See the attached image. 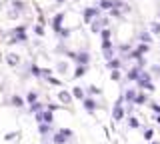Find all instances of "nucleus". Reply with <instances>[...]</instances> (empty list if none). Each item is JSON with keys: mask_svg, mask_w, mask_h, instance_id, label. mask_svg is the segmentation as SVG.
I'll use <instances>...</instances> for the list:
<instances>
[{"mask_svg": "<svg viewBox=\"0 0 160 144\" xmlns=\"http://www.w3.org/2000/svg\"><path fill=\"white\" fill-rule=\"evenodd\" d=\"M96 6L100 10H110V8H112V0H98Z\"/></svg>", "mask_w": 160, "mask_h": 144, "instance_id": "393cba45", "label": "nucleus"}, {"mask_svg": "<svg viewBox=\"0 0 160 144\" xmlns=\"http://www.w3.org/2000/svg\"><path fill=\"white\" fill-rule=\"evenodd\" d=\"M40 110H44V102H40V100L28 106V112H30V114H36V112H40Z\"/></svg>", "mask_w": 160, "mask_h": 144, "instance_id": "4be33fe9", "label": "nucleus"}, {"mask_svg": "<svg viewBox=\"0 0 160 144\" xmlns=\"http://www.w3.org/2000/svg\"><path fill=\"white\" fill-rule=\"evenodd\" d=\"M4 60H6V64H8L10 68H18V66H20V62H22V56H20L18 52H8Z\"/></svg>", "mask_w": 160, "mask_h": 144, "instance_id": "6e6552de", "label": "nucleus"}, {"mask_svg": "<svg viewBox=\"0 0 160 144\" xmlns=\"http://www.w3.org/2000/svg\"><path fill=\"white\" fill-rule=\"evenodd\" d=\"M118 50L122 52V54H128L130 50H132V46H130V44H120V46H118Z\"/></svg>", "mask_w": 160, "mask_h": 144, "instance_id": "f704fd0d", "label": "nucleus"}, {"mask_svg": "<svg viewBox=\"0 0 160 144\" xmlns=\"http://www.w3.org/2000/svg\"><path fill=\"white\" fill-rule=\"evenodd\" d=\"M44 108L50 110V112H54V110H58V108H60V104H44Z\"/></svg>", "mask_w": 160, "mask_h": 144, "instance_id": "a19ab883", "label": "nucleus"}, {"mask_svg": "<svg viewBox=\"0 0 160 144\" xmlns=\"http://www.w3.org/2000/svg\"><path fill=\"white\" fill-rule=\"evenodd\" d=\"M82 106H84V110H86V112L94 114V112H96V108H100V104L96 102V98H94V96H86L82 100Z\"/></svg>", "mask_w": 160, "mask_h": 144, "instance_id": "423d86ee", "label": "nucleus"}, {"mask_svg": "<svg viewBox=\"0 0 160 144\" xmlns=\"http://www.w3.org/2000/svg\"><path fill=\"white\" fill-rule=\"evenodd\" d=\"M72 136H74V132L70 128H60V130L52 134V144H66Z\"/></svg>", "mask_w": 160, "mask_h": 144, "instance_id": "f03ea898", "label": "nucleus"}, {"mask_svg": "<svg viewBox=\"0 0 160 144\" xmlns=\"http://www.w3.org/2000/svg\"><path fill=\"white\" fill-rule=\"evenodd\" d=\"M52 132V124H38V134L40 136H48V134Z\"/></svg>", "mask_w": 160, "mask_h": 144, "instance_id": "6ab92c4d", "label": "nucleus"}, {"mask_svg": "<svg viewBox=\"0 0 160 144\" xmlns=\"http://www.w3.org/2000/svg\"><path fill=\"white\" fill-rule=\"evenodd\" d=\"M110 16H114V18H120V16H122V10H118V8H110Z\"/></svg>", "mask_w": 160, "mask_h": 144, "instance_id": "58836bf2", "label": "nucleus"}, {"mask_svg": "<svg viewBox=\"0 0 160 144\" xmlns=\"http://www.w3.org/2000/svg\"><path fill=\"white\" fill-rule=\"evenodd\" d=\"M108 26H110V18L108 16H98V18H94V20L90 22V32L100 34L102 28H108Z\"/></svg>", "mask_w": 160, "mask_h": 144, "instance_id": "7ed1b4c3", "label": "nucleus"}, {"mask_svg": "<svg viewBox=\"0 0 160 144\" xmlns=\"http://www.w3.org/2000/svg\"><path fill=\"white\" fill-rule=\"evenodd\" d=\"M64 16H66V14H64V12H58V14H54V16L50 18V26H52V30H54V32H58L60 28H62Z\"/></svg>", "mask_w": 160, "mask_h": 144, "instance_id": "1a4fd4ad", "label": "nucleus"}, {"mask_svg": "<svg viewBox=\"0 0 160 144\" xmlns=\"http://www.w3.org/2000/svg\"><path fill=\"white\" fill-rule=\"evenodd\" d=\"M56 2H58V4H62V2H66V0H56Z\"/></svg>", "mask_w": 160, "mask_h": 144, "instance_id": "49530a36", "label": "nucleus"}, {"mask_svg": "<svg viewBox=\"0 0 160 144\" xmlns=\"http://www.w3.org/2000/svg\"><path fill=\"white\" fill-rule=\"evenodd\" d=\"M142 90H146V92H154L156 88H154V84H152V82H148V84H144V86H142Z\"/></svg>", "mask_w": 160, "mask_h": 144, "instance_id": "79ce46f5", "label": "nucleus"}, {"mask_svg": "<svg viewBox=\"0 0 160 144\" xmlns=\"http://www.w3.org/2000/svg\"><path fill=\"white\" fill-rule=\"evenodd\" d=\"M112 48H114L112 40H102V52H104V50H112Z\"/></svg>", "mask_w": 160, "mask_h": 144, "instance_id": "72a5a7b5", "label": "nucleus"}, {"mask_svg": "<svg viewBox=\"0 0 160 144\" xmlns=\"http://www.w3.org/2000/svg\"><path fill=\"white\" fill-rule=\"evenodd\" d=\"M136 82H138V86L142 88L144 84L152 82V74H150V72H144V70H142V72H140V76H138V80H136Z\"/></svg>", "mask_w": 160, "mask_h": 144, "instance_id": "dca6fc26", "label": "nucleus"}, {"mask_svg": "<svg viewBox=\"0 0 160 144\" xmlns=\"http://www.w3.org/2000/svg\"><path fill=\"white\" fill-rule=\"evenodd\" d=\"M34 34H36V36H44V26L42 24H36V26H34Z\"/></svg>", "mask_w": 160, "mask_h": 144, "instance_id": "e433bc0d", "label": "nucleus"}, {"mask_svg": "<svg viewBox=\"0 0 160 144\" xmlns=\"http://www.w3.org/2000/svg\"><path fill=\"white\" fill-rule=\"evenodd\" d=\"M138 38H140V42H142V44H150V42H152V34H150V32H144V30L140 32Z\"/></svg>", "mask_w": 160, "mask_h": 144, "instance_id": "a878e982", "label": "nucleus"}, {"mask_svg": "<svg viewBox=\"0 0 160 144\" xmlns=\"http://www.w3.org/2000/svg\"><path fill=\"white\" fill-rule=\"evenodd\" d=\"M100 36H102V40H110V36H112L110 28H102V30H100Z\"/></svg>", "mask_w": 160, "mask_h": 144, "instance_id": "473e14b6", "label": "nucleus"}, {"mask_svg": "<svg viewBox=\"0 0 160 144\" xmlns=\"http://www.w3.org/2000/svg\"><path fill=\"white\" fill-rule=\"evenodd\" d=\"M16 136H18V132H8L6 136H4V140H14Z\"/></svg>", "mask_w": 160, "mask_h": 144, "instance_id": "c03bdc74", "label": "nucleus"}, {"mask_svg": "<svg viewBox=\"0 0 160 144\" xmlns=\"http://www.w3.org/2000/svg\"><path fill=\"white\" fill-rule=\"evenodd\" d=\"M70 94H72V98H76V100H84V98H86V92H84L82 86H74L72 90H70Z\"/></svg>", "mask_w": 160, "mask_h": 144, "instance_id": "2eb2a0df", "label": "nucleus"}, {"mask_svg": "<svg viewBox=\"0 0 160 144\" xmlns=\"http://www.w3.org/2000/svg\"><path fill=\"white\" fill-rule=\"evenodd\" d=\"M138 126H140L138 118L136 116H128V128H138Z\"/></svg>", "mask_w": 160, "mask_h": 144, "instance_id": "c756f323", "label": "nucleus"}, {"mask_svg": "<svg viewBox=\"0 0 160 144\" xmlns=\"http://www.w3.org/2000/svg\"><path fill=\"white\" fill-rule=\"evenodd\" d=\"M158 18H160V12H158Z\"/></svg>", "mask_w": 160, "mask_h": 144, "instance_id": "09e8293b", "label": "nucleus"}, {"mask_svg": "<svg viewBox=\"0 0 160 144\" xmlns=\"http://www.w3.org/2000/svg\"><path fill=\"white\" fill-rule=\"evenodd\" d=\"M24 102L28 104H34V102H38V92L36 90H30V92H26V96H24Z\"/></svg>", "mask_w": 160, "mask_h": 144, "instance_id": "a211bd4d", "label": "nucleus"}, {"mask_svg": "<svg viewBox=\"0 0 160 144\" xmlns=\"http://www.w3.org/2000/svg\"><path fill=\"white\" fill-rule=\"evenodd\" d=\"M20 16H22V14L16 12V10H12V8H8V10H6V18H8V20H18Z\"/></svg>", "mask_w": 160, "mask_h": 144, "instance_id": "cd10ccee", "label": "nucleus"}, {"mask_svg": "<svg viewBox=\"0 0 160 144\" xmlns=\"http://www.w3.org/2000/svg\"><path fill=\"white\" fill-rule=\"evenodd\" d=\"M34 118H36V122L38 124H52L54 122V114L50 112V110H46V108H44V110H40V112H36L34 114Z\"/></svg>", "mask_w": 160, "mask_h": 144, "instance_id": "39448f33", "label": "nucleus"}, {"mask_svg": "<svg viewBox=\"0 0 160 144\" xmlns=\"http://www.w3.org/2000/svg\"><path fill=\"white\" fill-rule=\"evenodd\" d=\"M54 70H56V74H68L70 72V62L68 60H56V64H54Z\"/></svg>", "mask_w": 160, "mask_h": 144, "instance_id": "9b49d317", "label": "nucleus"}, {"mask_svg": "<svg viewBox=\"0 0 160 144\" xmlns=\"http://www.w3.org/2000/svg\"><path fill=\"white\" fill-rule=\"evenodd\" d=\"M150 34H158L160 36V22H150Z\"/></svg>", "mask_w": 160, "mask_h": 144, "instance_id": "7c9ffc66", "label": "nucleus"}, {"mask_svg": "<svg viewBox=\"0 0 160 144\" xmlns=\"http://www.w3.org/2000/svg\"><path fill=\"white\" fill-rule=\"evenodd\" d=\"M122 98H120V100L116 102V104H114V106H112V118H114V120H124V114H126V112H124V106H122Z\"/></svg>", "mask_w": 160, "mask_h": 144, "instance_id": "0eeeda50", "label": "nucleus"}, {"mask_svg": "<svg viewBox=\"0 0 160 144\" xmlns=\"http://www.w3.org/2000/svg\"><path fill=\"white\" fill-rule=\"evenodd\" d=\"M156 122H158V124H160V116H158V118H156Z\"/></svg>", "mask_w": 160, "mask_h": 144, "instance_id": "de8ad7c7", "label": "nucleus"}, {"mask_svg": "<svg viewBox=\"0 0 160 144\" xmlns=\"http://www.w3.org/2000/svg\"><path fill=\"white\" fill-rule=\"evenodd\" d=\"M152 144H158V142H152Z\"/></svg>", "mask_w": 160, "mask_h": 144, "instance_id": "8fccbe9b", "label": "nucleus"}, {"mask_svg": "<svg viewBox=\"0 0 160 144\" xmlns=\"http://www.w3.org/2000/svg\"><path fill=\"white\" fill-rule=\"evenodd\" d=\"M106 68L108 70H120V68H122V60H120V58H112V60L106 62Z\"/></svg>", "mask_w": 160, "mask_h": 144, "instance_id": "f3484780", "label": "nucleus"}, {"mask_svg": "<svg viewBox=\"0 0 160 144\" xmlns=\"http://www.w3.org/2000/svg\"><path fill=\"white\" fill-rule=\"evenodd\" d=\"M120 78H122V72H120V70H110V80L118 82Z\"/></svg>", "mask_w": 160, "mask_h": 144, "instance_id": "2f4dec72", "label": "nucleus"}, {"mask_svg": "<svg viewBox=\"0 0 160 144\" xmlns=\"http://www.w3.org/2000/svg\"><path fill=\"white\" fill-rule=\"evenodd\" d=\"M28 42V32H26V24H20V26H14L12 30H8V40L6 44H24Z\"/></svg>", "mask_w": 160, "mask_h": 144, "instance_id": "f257e3e1", "label": "nucleus"}, {"mask_svg": "<svg viewBox=\"0 0 160 144\" xmlns=\"http://www.w3.org/2000/svg\"><path fill=\"white\" fill-rule=\"evenodd\" d=\"M56 98H58V102H60V104H64V106L72 104V100H74V98H72V94H70L68 90H64V88L56 92Z\"/></svg>", "mask_w": 160, "mask_h": 144, "instance_id": "9d476101", "label": "nucleus"}, {"mask_svg": "<svg viewBox=\"0 0 160 144\" xmlns=\"http://www.w3.org/2000/svg\"><path fill=\"white\" fill-rule=\"evenodd\" d=\"M70 32H72V30H70V28H60V30H58L56 34H58L60 38H62V40H66V38L70 36Z\"/></svg>", "mask_w": 160, "mask_h": 144, "instance_id": "c85d7f7f", "label": "nucleus"}, {"mask_svg": "<svg viewBox=\"0 0 160 144\" xmlns=\"http://www.w3.org/2000/svg\"><path fill=\"white\" fill-rule=\"evenodd\" d=\"M140 72H142V70H140L138 66H132V68L126 72V80H128V82H136L138 76H140Z\"/></svg>", "mask_w": 160, "mask_h": 144, "instance_id": "4468645a", "label": "nucleus"}, {"mask_svg": "<svg viewBox=\"0 0 160 144\" xmlns=\"http://www.w3.org/2000/svg\"><path fill=\"white\" fill-rule=\"evenodd\" d=\"M98 16H102V10H100L98 6H86L82 10V18H84V22H86V24H90L94 18H98Z\"/></svg>", "mask_w": 160, "mask_h": 144, "instance_id": "20e7f679", "label": "nucleus"}, {"mask_svg": "<svg viewBox=\"0 0 160 144\" xmlns=\"http://www.w3.org/2000/svg\"><path fill=\"white\" fill-rule=\"evenodd\" d=\"M84 92H86L88 96H98V94L102 92V90H100L98 86H94V84H92V86H86V88H84Z\"/></svg>", "mask_w": 160, "mask_h": 144, "instance_id": "b1692460", "label": "nucleus"}, {"mask_svg": "<svg viewBox=\"0 0 160 144\" xmlns=\"http://www.w3.org/2000/svg\"><path fill=\"white\" fill-rule=\"evenodd\" d=\"M136 66L140 68V70H142V68L146 66V58H144V56H140V58H136Z\"/></svg>", "mask_w": 160, "mask_h": 144, "instance_id": "ea45409f", "label": "nucleus"}, {"mask_svg": "<svg viewBox=\"0 0 160 144\" xmlns=\"http://www.w3.org/2000/svg\"><path fill=\"white\" fill-rule=\"evenodd\" d=\"M46 80H48V84H54V86H60V84H62L58 78H54L52 74H50V76H46Z\"/></svg>", "mask_w": 160, "mask_h": 144, "instance_id": "4c0bfd02", "label": "nucleus"}, {"mask_svg": "<svg viewBox=\"0 0 160 144\" xmlns=\"http://www.w3.org/2000/svg\"><path fill=\"white\" fill-rule=\"evenodd\" d=\"M150 108H152L154 112H160V104H150Z\"/></svg>", "mask_w": 160, "mask_h": 144, "instance_id": "a18cd8bd", "label": "nucleus"}, {"mask_svg": "<svg viewBox=\"0 0 160 144\" xmlns=\"http://www.w3.org/2000/svg\"><path fill=\"white\" fill-rule=\"evenodd\" d=\"M146 102H148V96H146L144 92H138L132 104H134V106H142V104H146Z\"/></svg>", "mask_w": 160, "mask_h": 144, "instance_id": "aec40b11", "label": "nucleus"}, {"mask_svg": "<svg viewBox=\"0 0 160 144\" xmlns=\"http://www.w3.org/2000/svg\"><path fill=\"white\" fill-rule=\"evenodd\" d=\"M144 138H146V140H152V138H154V130H152V128H144Z\"/></svg>", "mask_w": 160, "mask_h": 144, "instance_id": "c9c22d12", "label": "nucleus"}, {"mask_svg": "<svg viewBox=\"0 0 160 144\" xmlns=\"http://www.w3.org/2000/svg\"><path fill=\"white\" fill-rule=\"evenodd\" d=\"M150 72L156 74V76H160V66H158V64H152V66H150Z\"/></svg>", "mask_w": 160, "mask_h": 144, "instance_id": "37998d69", "label": "nucleus"}, {"mask_svg": "<svg viewBox=\"0 0 160 144\" xmlns=\"http://www.w3.org/2000/svg\"><path fill=\"white\" fill-rule=\"evenodd\" d=\"M88 70V66H80V64H76V68H74V74H72V78H82L84 74H86Z\"/></svg>", "mask_w": 160, "mask_h": 144, "instance_id": "5701e85b", "label": "nucleus"}, {"mask_svg": "<svg viewBox=\"0 0 160 144\" xmlns=\"http://www.w3.org/2000/svg\"><path fill=\"white\" fill-rule=\"evenodd\" d=\"M8 104H10V106H14V108H22L26 102H24V98L20 96V94H12V96L8 98Z\"/></svg>", "mask_w": 160, "mask_h": 144, "instance_id": "f8f14e48", "label": "nucleus"}, {"mask_svg": "<svg viewBox=\"0 0 160 144\" xmlns=\"http://www.w3.org/2000/svg\"><path fill=\"white\" fill-rule=\"evenodd\" d=\"M136 90L134 88H128V90H124V96H122V100H126V102H134V98H136Z\"/></svg>", "mask_w": 160, "mask_h": 144, "instance_id": "412c9836", "label": "nucleus"}, {"mask_svg": "<svg viewBox=\"0 0 160 144\" xmlns=\"http://www.w3.org/2000/svg\"><path fill=\"white\" fill-rule=\"evenodd\" d=\"M134 50H136V52L140 54V56H144V54H146V52L150 50V44H142V42H140V44H138V46H136V48H134Z\"/></svg>", "mask_w": 160, "mask_h": 144, "instance_id": "bb28decb", "label": "nucleus"}, {"mask_svg": "<svg viewBox=\"0 0 160 144\" xmlns=\"http://www.w3.org/2000/svg\"><path fill=\"white\" fill-rule=\"evenodd\" d=\"M10 8L22 14L24 10H26V0H10Z\"/></svg>", "mask_w": 160, "mask_h": 144, "instance_id": "ddd939ff", "label": "nucleus"}]
</instances>
